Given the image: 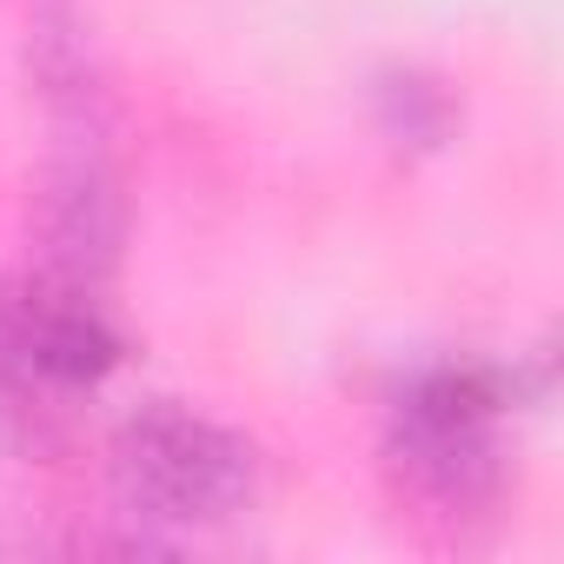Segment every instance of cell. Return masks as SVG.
Returning a JSON list of instances; mask_svg holds the SVG:
<instances>
[{
  "mask_svg": "<svg viewBox=\"0 0 564 564\" xmlns=\"http://www.w3.org/2000/svg\"><path fill=\"white\" fill-rule=\"evenodd\" d=\"M505 392L491 372L471 366H445L425 372L392 419V465L405 478V491L445 518H465L478 505H491L498 478H505Z\"/></svg>",
  "mask_w": 564,
  "mask_h": 564,
  "instance_id": "1",
  "label": "cell"
},
{
  "mask_svg": "<svg viewBox=\"0 0 564 564\" xmlns=\"http://www.w3.org/2000/svg\"><path fill=\"white\" fill-rule=\"evenodd\" d=\"M8 352H21L47 379L80 386V379H100L120 359V339L100 319V306L87 300V286L41 279V286L14 293V306H8Z\"/></svg>",
  "mask_w": 564,
  "mask_h": 564,
  "instance_id": "3",
  "label": "cell"
},
{
  "mask_svg": "<svg viewBox=\"0 0 564 564\" xmlns=\"http://www.w3.org/2000/svg\"><path fill=\"white\" fill-rule=\"evenodd\" d=\"M113 485L133 511L160 524H219L252 498V452L219 419L186 405H147L120 425Z\"/></svg>",
  "mask_w": 564,
  "mask_h": 564,
  "instance_id": "2",
  "label": "cell"
}]
</instances>
